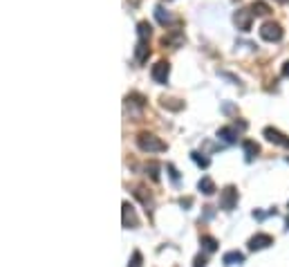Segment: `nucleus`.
Here are the masks:
<instances>
[{
    "label": "nucleus",
    "mask_w": 289,
    "mask_h": 267,
    "mask_svg": "<svg viewBox=\"0 0 289 267\" xmlns=\"http://www.w3.org/2000/svg\"><path fill=\"white\" fill-rule=\"evenodd\" d=\"M276 2H287V0H276Z\"/></svg>",
    "instance_id": "obj_26"
},
{
    "label": "nucleus",
    "mask_w": 289,
    "mask_h": 267,
    "mask_svg": "<svg viewBox=\"0 0 289 267\" xmlns=\"http://www.w3.org/2000/svg\"><path fill=\"white\" fill-rule=\"evenodd\" d=\"M253 11L249 9H238L236 14H233V23H236V27L240 29V32H249L251 29V21H253Z\"/></svg>",
    "instance_id": "obj_5"
},
{
    "label": "nucleus",
    "mask_w": 289,
    "mask_h": 267,
    "mask_svg": "<svg viewBox=\"0 0 289 267\" xmlns=\"http://www.w3.org/2000/svg\"><path fill=\"white\" fill-rule=\"evenodd\" d=\"M197 189H200L204 195H213V193H216V184H213L211 177H202V180L197 182Z\"/></svg>",
    "instance_id": "obj_15"
},
{
    "label": "nucleus",
    "mask_w": 289,
    "mask_h": 267,
    "mask_svg": "<svg viewBox=\"0 0 289 267\" xmlns=\"http://www.w3.org/2000/svg\"><path fill=\"white\" fill-rule=\"evenodd\" d=\"M150 34H153V27H150L148 21H142L137 25V36H139V41H150Z\"/></svg>",
    "instance_id": "obj_13"
},
{
    "label": "nucleus",
    "mask_w": 289,
    "mask_h": 267,
    "mask_svg": "<svg viewBox=\"0 0 289 267\" xmlns=\"http://www.w3.org/2000/svg\"><path fill=\"white\" fill-rule=\"evenodd\" d=\"M206 265V258L204 256H197L195 258V267H204Z\"/></svg>",
    "instance_id": "obj_23"
},
{
    "label": "nucleus",
    "mask_w": 289,
    "mask_h": 267,
    "mask_svg": "<svg viewBox=\"0 0 289 267\" xmlns=\"http://www.w3.org/2000/svg\"><path fill=\"white\" fill-rule=\"evenodd\" d=\"M260 38L263 41H269V43H276V41H280L283 38V27L278 25V23H265L263 27H260Z\"/></svg>",
    "instance_id": "obj_2"
},
{
    "label": "nucleus",
    "mask_w": 289,
    "mask_h": 267,
    "mask_svg": "<svg viewBox=\"0 0 289 267\" xmlns=\"http://www.w3.org/2000/svg\"><path fill=\"white\" fill-rule=\"evenodd\" d=\"M166 169H169L170 177H173V180H175V182H177V180H179V173H177V169H175V166H173V164H169V166H166Z\"/></svg>",
    "instance_id": "obj_22"
},
{
    "label": "nucleus",
    "mask_w": 289,
    "mask_h": 267,
    "mask_svg": "<svg viewBox=\"0 0 289 267\" xmlns=\"http://www.w3.org/2000/svg\"><path fill=\"white\" fill-rule=\"evenodd\" d=\"M162 106L169 108V110H182L184 101H179V99H162Z\"/></svg>",
    "instance_id": "obj_19"
},
{
    "label": "nucleus",
    "mask_w": 289,
    "mask_h": 267,
    "mask_svg": "<svg viewBox=\"0 0 289 267\" xmlns=\"http://www.w3.org/2000/svg\"><path fill=\"white\" fill-rule=\"evenodd\" d=\"M283 76L289 79V61H285V65H283Z\"/></svg>",
    "instance_id": "obj_25"
},
{
    "label": "nucleus",
    "mask_w": 289,
    "mask_h": 267,
    "mask_svg": "<svg viewBox=\"0 0 289 267\" xmlns=\"http://www.w3.org/2000/svg\"><path fill=\"white\" fill-rule=\"evenodd\" d=\"M142 251H132V258H130V265L128 267H142Z\"/></svg>",
    "instance_id": "obj_21"
},
{
    "label": "nucleus",
    "mask_w": 289,
    "mask_h": 267,
    "mask_svg": "<svg viewBox=\"0 0 289 267\" xmlns=\"http://www.w3.org/2000/svg\"><path fill=\"white\" fill-rule=\"evenodd\" d=\"M269 245H273V236H269V234H256L251 241H249V249L251 251L267 249Z\"/></svg>",
    "instance_id": "obj_6"
},
{
    "label": "nucleus",
    "mask_w": 289,
    "mask_h": 267,
    "mask_svg": "<svg viewBox=\"0 0 289 267\" xmlns=\"http://www.w3.org/2000/svg\"><path fill=\"white\" fill-rule=\"evenodd\" d=\"M202 247H204L206 251H216L217 249V241L213 238V236H202Z\"/></svg>",
    "instance_id": "obj_18"
},
{
    "label": "nucleus",
    "mask_w": 289,
    "mask_h": 267,
    "mask_svg": "<svg viewBox=\"0 0 289 267\" xmlns=\"http://www.w3.org/2000/svg\"><path fill=\"white\" fill-rule=\"evenodd\" d=\"M236 204H238V189L236 187H226L224 191H220V209L233 211Z\"/></svg>",
    "instance_id": "obj_4"
},
{
    "label": "nucleus",
    "mask_w": 289,
    "mask_h": 267,
    "mask_svg": "<svg viewBox=\"0 0 289 267\" xmlns=\"http://www.w3.org/2000/svg\"><path fill=\"white\" fill-rule=\"evenodd\" d=\"M242 146H244V160H247V162H251L253 157L260 153V146H258L256 142H251V139H247V142H244Z\"/></svg>",
    "instance_id": "obj_12"
},
{
    "label": "nucleus",
    "mask_w": 289,
    "mask_h": 267,
    "mask_svg": "<svg viewBox=\"0 0 289 267\" xmlns=\"http://www.w3.org/2000/svg\"><path fill=\"white\" fill-rule=\"evenodd\" d=\"M217 137L224 139L226 144H236V142H238V133H236V128H231V126H226V128L217 130Z\"/></svg>",
    "instance_id": "obj_11"
},
{
    "label": "nucleus",
    "mask_w": 289,
    "mask_h": 267,
    "mask_svg": "<svg viewBox=\"0 0 289 267\" xmlns=\"http://www.w3.org/2000/svg\"><path fill=\"white\" fill-rule=\"evenodd\" d=\"M179 204H182V207H191V204H193V200H191V198H182V200H179Z\"/></svg>",
    "instance_id": "obj_24"
},
{
    "label": "nucleus",
    "mask_w": 289,
    "mask_h": 267,
    "mask_svg": "<svg viewBox=\"0 0 289 267\" xmlns=\"http://www.w3.org/2000/svg\"><path fill=\"white\" fill-rule=\"evenodd\" d=\"M169 74H170V63L169 61H157V63L153 65V70H150V76H153L155 83H159V86H164L166 81H169Z\"/></svg>",
    "instance_id": "obj_3"
},
{
    "label": "nucleus",
    "mask_w": 289,
    "mask_h": 267,
    "mask_svg": "<svg viewBox=\"0 0 289 267\" xmlns=\"http://www.w3.org/2000/svg\"><path fill=\"white\" fill-rule=\"evenodd\" d=\"M265 137L271 142V144H278V146H285V148H289V137H285L280 130H276V128H265Z\"/></svg>",
    "instance_id": "obj_7"
},
{
    "label": "nucleus",
    "mask_w": 289,
    "mask_h": 267,
    "mask_svg": "<svg viewBox=\"0 0 289 267\" xmlns=\"http://www.w3.org/2000/svg\"><path fill=\"white\" fill-rule=\"evenodd\" d=\"M148 56H150V49H148V41H139L135 48V59L137 63H146Z\"/></svg>",
    "instance_id": "obj_10"
},
{
    "label": "nucleus",
    "mask_w": 289,
    "mask_h": 267,
    "mask_svg": "<svg viewBox=\"0 0 289 267\" xmlns=\"http://www.w3.org/2000/svg\"><path fill=\"white\" fill-rule=\"evenodd\" d=\"M137 146H139V150H144V153H162V150H166V144L153 133L139 135V137H137Z\"/></svg>",
    "instance_id": "obj_1"
},
{
    "label": "nucleus",
    "mask_w": 289,
    "mask_h": 267,
    "mask_svg": "<svg viewBox=\"0 0 289 267\" xmlns=\"http://www.w3.org/2000/svg\"><path fill=\"white\" fill-rule=\"evenodd\" d=\"M155 18H157V23H159V25H164V27H169V25H173V23H175V16L170 14L169 9H164L162 5L155 7Z\"/></svg>",
    "instance_id": "obj_9"
},
{
    "label": "nucleus",
    "mask_w": 289,
    "mask_h": 267,
    "mask_svg": "<svg viewBox=\"0 0 289 267\" xmlns=\"http://www.w3.org/2000/svg\"><path fill=\"white\" fill-rule=\"evenodd\" d=\"M222 261H224V265H240V263H244V254L242 251H226Z\"/></svg>",
    "instance_id": "obj_14"
},
{
    "label": "nucleus",
    "mask_w": 289,
    "mask_h": 267,
    "mask_svg": "<svg viewBox=\"0 0 289 267\" xmlns=\"http://www.w3.org/2000/svg\"><path fill=\"white\" fill-rule=\"evenodd\" d=\"M191 160H193L195 164L200 166V169H209V164H211L209 157H204L202 153H197V150H193V153H191Z\"/></svg>",
    "instance_id": "obj_17"
},
{
    "label": "nucleus",
    "mask_w": 289,
    "mask_h": 267,
    "mask_svg": "<svg viewBox=\"0 0 289 267\" xmlns=\"http://www.w3.org/2000/svg\"><path fill=\"white\" fill-rule=\"evenodd\" d=\"M137 224H139V220H137V216H135L132 204L123 202V227H126V229H135Z\"/></svg>",
    "instance_id": "obj_8"
},
{
    "label": "nucleus",
    "mask_w": 289,
    "mask_h": 267,
    "mask_svg": "<svg viewBox=\"0 0 289 267\" xmlns=\"http://www.w3.org/2000/svg\"><path fill=\"white\" fill-rule=\"evenodd\" d=\"M251 11L256 14V16H267V14H269L271 9H269L267 2H263V0H256V2L251 5Z\"/></svg>",
    "instance_id": "obj_16"
},
{
    "label": "nucleus",
    "mask_w": 289,
    "mask_h": 267,
    "mask_svg": "<svg viewBox=\"0 0 289 267\" xmlns=\"http://www.w3.org/2000/svg\"><path fill=\"white\" fill-rule=\"evenodd\" d=\"M182 41H184V34H182V32H175V34H170V36H164L162 38V43L164 45H170V43H182Z\"/></svg>",
    "instance_id": "obj_20"
}]
</instances>
